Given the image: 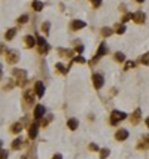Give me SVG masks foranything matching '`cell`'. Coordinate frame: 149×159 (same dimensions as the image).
I'll list each match as a JSON object with an SVG mask.
<instances>
[{
  "instance_id": "6da1fadb",
  "label": "cell",
  "mask_w": 149,
  "mask_h": 159,
  "mask_svg": "<svg viewBox=\"0 0 149 159\" xmlns=\"http://www.w3.org/2000/svg\"><path fill=\"white\" fill-rule=\"evenodd\" d=\"M11 73H12V76L17 78V85L21 86V88H24L25 83H27V80H25V78H27V71L23 70V68H12Z\"/></svg>"
},
{
  "instance_id": "7a4b0ae2",
  "label": "cell",
  "mask_w": 149,
  "mask_h": 159,
  "mask_svg": "<svg viewBox=\"0 0 149 159\" xmlns=\"http://www.w3.org/2000/svg\"><path fill=\"white\" fill-rule=\"evenodd\" d=\"M36 45H37V52L40 55H46L49 52V49H51V46L48 45V42L43 37H39V36L36 37Z\"/></svg>"
},
{
  "instance_id": "3957f363",
  "label": "cell",
  "mask_w": 149,
  "mask_h": 159,
  "mask_svg": "<svg viewBox=\"0 0 149 159\" xmlns=\"http://www.w3.org/2000/svg\"><path fill=\"white\" fill-rule=\"evenodd\" d=\"M127 119V113L125 112H119V110H114L110 114V125H118L121 121Z\"/></svg>"
},
{
  "instance_id": "277c9868",
  "label": "cell",
  "mask_w": 149,
  "mask_h": 159,
  "mask_svg": "<svg viewBox=\"0 0 149 159\" xmlns=\"http://www.w3.org/2000/svg\"><path fill=\"white\" fill-rule=\"evenodd\" d=\"M106 54H107V48H106V43L103 42V43H100V46H99L97 54H95V55L92 57V60L90 61V66H94V64H95V63H97V61H99L102 57H104Z\"/></svg>"
},
{
  "instance_id": "5b68a950",
  "label": "cell",
  "mask_w": 149,
  "mask_h": 159,
  "mask_svg": "<svg viewBox=\"0 0 149 159\" xmlns=\"http://www.w3.org/2000/svg\"><path fill=\"white\" fill-rule=\"evenodd\" d=\"M92 85H94V88H95V89L103 88L104 78L102 76V74H99V73H94V74H92Z\"/></svg>"
},
{
  "instance_id": "8992f818",
  "label": "cell",
  "mask_w": 149,
  "mask_h": 159,
  "mask_svg": "<svg viewBox=\"0 0 149 159\" xmlns=\"http://www.w3.org/2000/svg\"><path fill=\"white\" fill-rule=\"evenodd\" d=\"M18 60H20V54H18V51H8L6 52V61L9 63V64H17L18 63Z\"/></svg>"
},
{
  "instance_id": "52a82bcc",
  "label": "cell",
  "mask_w": 149,
  "mask_h": 159,
  "mask_svg": "<svg viewBox=\"0 0 149 159\" xmlns=\"http://www.w3.org/2000/svg\"><path fill=\"white\" fill-rule=\"evenodd\" d=\"M39 122L37 121H35L32 125H30V128H28V137L32 138V140H35L36 137H37V132H39Z\"/></svg>"
},
{
  "instance_id": "ba28073f",
  "label": "cell",
  "mask_w": 149,
  "mask_h": 159,
  "mask_svg": "<svg viewBox=\"0 0 149 159\" xmlns=\"http://www.w3.org/2000/svg\"><path fill=\"white\" fill-rule=\"evenodd\" d=\"M33 94H35V89H27L24 92V101H25V107H30L33 104Z\"/></svg>"
},
{
  "instance_id": "9c48e42d",
  "label": "cell",
  "mask_w": 149,
  "mask_h": 159,
  "mask_svg": "<svg viewBox=\"0 0 149 159\" xmlns=\"http://www.w3.org/2000/svg\"><path fill=\"white\" fill-rule=\"evenodd\" d=\"M45 112H46L45 106H42V104H37V106L35 107V110H33V116H35L36 121H37V119H40V117H43Z\"/></svg>"
},
{
  "instance_id": "30bf717a",
  "label": "cell",
  "mask_w": 149,
  "mask_h": 159,
  "mask_svg": "<svg viewBox=\"0 0 149 159\" xmlns=\"http://www.w3.org/2000/svg\"><path fill=\"white\" fill-rule=\"evenodd\" d=\"M140 119H142V110L140 109H136L133 114L130 116V122H131V125H137L139 122H140Z\"/></svg>"
},
{
  "instance_id": "8fae6325",
  "label": "cell",
  "mask_w": 149,
  "mask_h": 159,
  "mask_svg": "<svg viewBox=\"0 0 149 159\" xmlns=\"http://www.w3.org/2000/svg\"><path fill=\"white\" fill-rule=\"evenodd\" d=\"M85 27H87V23L82 21V20H73V21L70 23V28L75 30V31H78L80 28H85Z\"/></svg>"
},
{
  "instance_id": "7c38bea8",
  "label": "cell",
  "mask_w": 149,
  "mask_h": 159,
  "mask_svg": "<svg viewBox=\"0 0 149 159\" xmlns=\"http://www.w3.org/2000/svg\"><path fill=\"white\" fill-rule=\"evenodd\" d=\"M133 21L136 24H143L146 21V15H145V12L139 11V12H134L133 13Z\"/></svg>"
},
{
  "instance_id": "4fadbf2b",
  "label": "cell",
  "mask_w": 149,
  "mask_h": 159,
  "mask_svg": "<svg viewBox=\"0 0 149 159\" xmlns=\"http://www.w3.org/2000/svg\"><path fill=\"white\" fill-rule=\"evenodd\" d=\"M128 131L127 129H124V128H121V129H118L116 132H115V138L118 140V141H124V140H127L128 138Z\"/></svg>"
},
{
  "instance_id": "5bb4252c",
  "label": "cell",
  "mask_w": 149,
  "mask_h": 159,
  "mask_svg": "<svg viewBox=\"0 0 149 159\" xmlns=\"http://www.w3.org/2000/svg\"><path fill=\"white\" fill-rule=\"evenodd\" d=\"M73 54H75V51H73V49H64V48H58V55H60V57L72 58V60H73Z\"/></svg>"
},
{
  "instance_id": "9a60e30c",
  "label": "cell",
  "mask_w": 149,
  "mask_h": 159,
  "mask_svg": "<svg viewBox=\"0 0 149 159\" xmlns=\"http://www.w3.org/2000/svg\"><path fill=\"white\" fill-rule=\"evenodd\" d=\"M35 92L37 94V97H43V94H45V85H43V82H40V80H37L35 83Z\"/></svg>"
},
{
  "instance_id": "2e32d148",
  "label": "cell",
  "mask_w": 149,
  "mask_h": 159,
  "mask_svg": "<svg viewBox=\"0 0 149 159\" xmlns=\"http://www.w3.org/2000/svg\"><path fill=\"white\" fill-rule=\"evenodd\" d=\"M23 40H24V45L27 46V48H33V46L36 45V39L33 36H28V34H27V36H24Z\"/></svg>"
},
{
  "instance_id": "e0dca14e",
  "label": "cell",
  "mask_w": 149,
  "mask_h": 159,
  "mask_svg": "<svg viewBox=\"0 0 149 159\" xmlns=\"http://www.w3.org/2000/svg\"><path fill=\"white\" fill-rule=\"evenodd\" d=\"M67 126H69V129L75 131V129L79 126V121H78L76 117H70L69 121H67Z\"/></svg>"
},
{
  "instance_id": "ac0fdd59",
  "label": "cell",
  "mask_w": 149,
  "mask_h": 159,
  "mask_svg": "<svg viewBox=\"0 0 149 159\" xmlns=\"http://www.w3.org/2000/svg\"><path fill=\"white\" fill-rule=\"evenodd\" d=\"M21 146H23V138H21V137L15 138V140L12 141V144H11V147L13 149V150H18V149H21Z\"/></svg>"
},
{
  "instance_id": "d6986e66",
  "label": "cell",
  "mask_w": 149,
  "mask_h": 159,
  "mask_svg": "<svg viewBox=\"0 0 149 159\" xmlns=\"http://www.w3.org/2000/svg\"><path fill=\"white\" fill-rule=\"evenodd\" d=\"M23 124L21 122H17V124H13V125L11 126V131L13 132V134H20L21 131H23Z\"/></svg>"
},
{
  "instance_id": "ffe728a7",
  "label": "cell",
  "mask_w": 149,
  "mask_h": 159,
  "mask_svg": "<svg viewBox=\"0 0 149 159\" xmlns=\"http://www.w3.org/2000/svg\"><path fill=\"white\" fill-rule=\"evenodd\" d=\"M15 34H17V28H9V30L6 31V34H5V39H6V40H12V39L15 37Z\"/></svg>"
},
{
  "instance_id": "44dd1931",
  "label": "cell",
  "mask_w": 149,
  "mask_h": 159,
  "mask_svg": "<svg viewBox=\"0 0 149 159\" xmlns=\"http://www.w3.org/2000/svg\"><path fill=\"white\" fill-rule=\"evenodd\" d=\"M139 63H140V64H143V66H149V52L143 54L142 57L139 58Z\"/></svg>"
},
{
  "instance_id": "7402d4cb",
  "label": "cell",
  "mask_w": 149,
  "mask_h": 159,
  "mask_svg": "<svg viewBox=\"0 0 149 159\" xmlns=\"http://www.w3.org/2000/svg\"><path fill=\"white\" fill-rule=\"evenodd\" d=\"M32 6H33V9H35L36 12H40L42 9H43V3L39 2V0H35V2L32 3Z\"/></svg>"
},
{
  "instance_id": "603a6c76",
  "label": "cell",
  "mask_w": 149,
  "mask_h": 159,
  "mask_svg": "<svg viewBox=\"0 0 149 159\" xmlns=\"http://www.w3.org/2000/svg\"><path fill=\"white\" fill-rule=\"evenodd\" d=\"M55 68H57V71H60L61 74H66L67 71H69V68H66L61 63H58V64H55Z\"/></svg>"
},
{
  "instance_id": "cb8c5ba5",
  "label": "cell",
  "mask_w": 149,
  "mask_h": 159,
  "mask_svg": "<svg viewBox=\"0 0 149 159\" xmlns=\"http://www.w3.org/2000/svg\"><path fill=\"white\" fill-rule=\"evenodd\" d=\"M112 33H114V30L109 28V27H103V28H102V36H103V37H109Z\"/></svg>"
},
{
  "instance_id": "d4e9b609",
  "label": "cell",
  "mask_w": 149,
  "mask_h": 159,
  "mask_svg": "<svg viewBox=\"0 0 149 159\" xmlns=\"http://www.w3.org/2000/svg\"><path fill=\"white\" fill-rule=\"evenodd\" d=\"M115 28H116V30H115V31H116V33L118 34H124L125 33V25H124V24H121V25H119V24H116V27H115Z\"/></svg>"
},
{
  "instance_id": "484cf974",
  "label": "cell",
  "mask_w": 149,
  "mask_h": 159,
  "mask_svg": "<svg viewBox=\"0 0 149 159\" xmlns=\"http://www.w3.org/2000/svg\"><path fill=\"white\" fill-rule=\"evenodd\" d=\"M109 155H110V150L109 149H102L100 150V159H106Z\"/></svg>"
},
{
  "instance_id": "4316f807",
  "label": "cell",
  "mask_w": 149,
  "mask_h": 159,
  "mask_svg": "<svg viewBox=\"0 0 149 159\" xmlns=\"http://www.w3.org/2000/svg\"><path fill=\"white\" fill-rule=\"evenodd\" d=\"M137 149L139 150H146V149H149V144H146L143 140H140V141L137 143Z\"/></svg>"
},
{
  "instance_id": "83f0119b",
  "label": "cell",
  "mask_w": 149,
  "mask_h": 159,
  "mask_svg": "<svg viewBox=\"0 0 149 159\" xmlns=\"http://www.w3.org/2000/svg\"><path fill=\"white\" fill-rule=\"evenodd\" d=\"M75 51H76V52H78V54H80V52H84V45H82V43H79V42H78V40H76V42H75Z\"/></svg>"
},
{
  "instance_id": "f1b7e54d",
  "label": "cell",
  "mask_w": 149,
  "mask_h": 159,
  "mask_svg": "<svg viewBox=\"0 0 149 159\" xmlns=\"http://www.w3.org/2000/svg\"><path fill=\"white\" fill-rule=\"evenodd\" d=\"M115 60L119 61V63H122V61L125 60V55H124L122 52H116V54H115Z\"/></svg>"
},
{
  "instance_id": "f546056e",
  "label": "cell",
  "mask_w": 149,
  "mask_h": 159,
  "mask_svg": "<svg viewBox=\"0 0 149 159\" xmlns=\"http://www.w3.org/2000/svg\"><path fill=\"white\" fill-rule=\"evenodd\" d=\"M133 67H136V63L134 61H127L125 63V66H124V70H130V68H133Z\"/></svg>"
},
{
  "instance_id": "4dcf8cb0",
  "label": "cell",
  "mask_w": 149,
  "mask_h": 159,
  "mask_svg": "<svg viewBox=\"0 0 149 159\" xmlns=\"http://www.w3.org/2000/svg\"><path fill=\"white\" fill-rule=\"evenodd\" d=\"M49 27H51V24L48 23V21H45V23L42 24V31L43 33H49Z\"/></svg>"
},
{
  "instance_id": "1f68e13d",
  "label": "cell",
  "mask_w": 149,
  "mask_h": 159,
  "mask_svg": "<svg viewBox=\"0 0 149 159\" xmlns=\"http://www.w3.org/2000/svg\"><path fill=\"white\" fill-rule=\"evenodd\" d=\"M72 63H82V64H85V58L80 57V55H78V57H73Z\"/></svg>"
},
{
  "instance_id": "d6a6232c",
  "label": "cell",
  "mask_w": 149,
  "mask_h": 159,
  "mask_svg": "<svg viewBox=\"0 0 149 159\" xmlns=\"http://www.w3.org/2000/svg\"><path fill=\"white\" fill-rule=\"evenodd\" d=\"M8 156H9V152L5 150V149H2L0 150V159H8Z\"/></svg>"
},
{
  "instance_id": "836d02e7",
  "label": "cell",
  "mask_w": 149,
  "mask_h": 159,
  "mask_svg": "<svg viewBox=\"0 0 149 159\" xmlns=\"http://www.w3.org/2000/svg\"><path fill=\"white\" fill-rule=\"evenodd\" d=\"M28 21V15H21L20 18H18V23L20 24H25Z\"/></svg>"
},
{
  "instance_id": "e575fe53",
  "label": "cell",
  "mask_w": 149,
  "mask_h": 159,
  "mask_svg": "<svg viewBox=\"0 0 149 159\" xmlns=\"http://www.w3.org/2000/svg\"><path fill=\"white\" fill-rule=\"evenodd\" d=\"M51 121H52V114H49L48 117H45V119L42 121V125H43V126H48V124H49Z\"/></svg>"
},
{
  "instance_id": "d590c367",
  "label": "cell",
  "mask_w": 149,
  "mask_h": 159,
  "mask_svg": "<svg viewBox=\"0 0 149 159\" xmlns=\"http://www.w3.org/2000/svg\"><path fill=\"white\" fill-rule=\"evenodd\" d=\"M88 149L91 150V152H97V150H100V147L95 144V143H90V146H88Z\"/></svg>"
},
{
  "instance_id": "8d00e7d4",
  "label": "cell",
  "mask_w": 149,
  "mask_h": 159,
  "mask_svg": "<svg viewBox=\"0 0 149 159\" xmlns=\"http://www.w3.org/2000/svg\"><path fill=\"white\" fill-rule=\"evenodd\" d=\"M130 20H133V13H125V15L122 16V21H124V23L130 21Z\"/></svg>"
},
{
  "instance_id": "74e56055",
  "label": "cell",
  "mask_w": 149,
  "mask_h": 159,
  "mask_svg": "<svg viewBox=\"0 0 149 159\" xmlns=\"http://www.w3.org/2000/svg\"><path fill=\"white\" fill-rule=\"evenodd\" d=\"M91 3H92L94 8H99V6L102 5V0H91Z\"/></svg>"
},
{
  "instance_id": "f35d334b",
  "label": "cell",
  "mask_w": 149,
  "mask_h": 159,
  "mask_svg": "<svg viewBox=\"0 0 149 159\" xmlns=\"http://www.w3.org/2000/svg\"><path fill=\"white\" fill-rule=\"evenodd\" d=\"M140 140H143V141H145L146 144H149V134H146V136H143L142 138H140Z\"/></svg>"
},
{
  "instance_id": "ab89813d",
  "label": "cell",
  "mask_w": 149,
  "mask_h": 159,
  "mask_svg": "<svg viewBox=\"0 0 149 159\" xmlns=\"http://www.w3.org/2000/svg\"><path fill=\"white\" fill-rule=\"evenodd\" d=\"M13 85H15V83H11V82H9V83H8V85L5 86V91H9L11 88H13Z\"/></svg>"
},
{
  "instance_id": "60d3db41",
  "label": "cell",
  "mask_w": 149,
  "mask_h": 159,
  "mask_svg": "<svg viewBox=\"0 0 149 159\" xmlns=\"http://www.w3.org/2000/svg\"><path fill=\"white\" fill-rule=\"evenodd\" d=\"M52 159H63V156H61L60 153H57V155H54V156H52Z\"/></svg>"
},
{
  "instance_id": "b9f144b4",
  "label": "cell",
  "mask_w": 149,
  "mask_h": 159,
  "mask_svg": "<svg viewBox=\"0 0 149 159\" xmlns=\"http://www.w3.org/2000/svg\"><path fill=\"white\" fill-rule=\"evenodd\" d=\"M3 51H5V45L0 43V54H3Z\"/></svg>"
},
{
  "instance_id": "7bdbcfd3",
  "label": "cell",
  "mask_w": 149,
  "mask_h": 159,
  "mask_svg": "<svg viewBox=\"0 0 149 159\" xmlns=\"http://www.w3.org/2000/svg\"><path fill=\"white\" fill-rule=\"evenodd\" d=\"M145 124H146V126H148V128H149V116H148V117H146V121H145Z\"/></svg>"
},
{
  "instance_id": "ee69618b",
  "label": "cell",
  "mask_w": 149,
  "mask_h": 159,
  "mask_svg": "<svg viewBox=\"0 0 149 159\" xmlns=\"http://www.w3.org/2000/svg\"><path fill=\"white\" fill-rule=\"evenodd\" d=\"M2 146H3V141L0 140V150H2Z\"/></svg>"
},
{
  "instance_id": "f6af8a7d",
  "label": "cell",
  "mask_w": 149,
  "mask_h": 159,
  "mask_svg": "<svg viewBox=\"0 0 149 159\" xmlns=\"http://www.w3.org/2000/svg\"><path fill=\"white\" fill-rule=\"evenodd\" d=\"M136 2H137V3H143L145 0H136Z\"/></svg>"
},
{
  "instance_id": "bcb514c9",
  "label": "cell",
  "mask_w": 149,
  "mask_h": 159,
  "mask_svg": "<svg viewBox=\"0 0 149 159\" xmlns=\"http://www.w3.org/2000/svg\"><path fill=\"white\" fill-rule=\"evenodd\" d=\"M0 78H2V66H0Z\"/></svg>"
},
{
  "instance_id": "7dc6e473",
  "label": "cell",
  "mask_w": 149,
  "mask_h": 159,
  "mask_svg": "<svg viewBox=\"0 0 149 159\" xmlns=\"http://www.w3.org/2000/svg\"><path fill=\"white\" fill-rule=\"evenodd\" d=\"M21 159H27V156H21Z\"/></svg>"
}]
</instances>
